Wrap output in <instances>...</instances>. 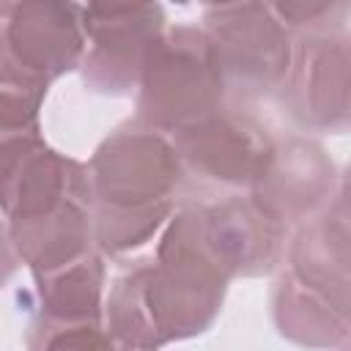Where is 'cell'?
<instances>
[{
  "instance_id": "obj_8",
  "label": "cell",
  "mask_w": 351,
  "mask_h": 351,
  "mask_svg": "<svg viewBox=\"0 0 351 351\" xmlns=\"http://www.w3.org/2000/svg\"><path fill=\"white\" fill-rule=\"evenodd\" d=\"M173 151L181 165V189L200 200H219L250 192L258 181L274 137L269 129L241 107H225L176 134Z\"/></svg>"
},
{
  "instance_id": "obj_3",
  "label": "cell",
  "mask_w": 351,
  "mask_h": 351,
  "mask_svg": "<svg viewBox=\"0 0 351 351\" xmlns=\"http://www.w3.org/2000/svg\"><path fill=\"white\" fill-rule=\"evenodd\" d=\"M85 167L101 255L143 247L173 217L184 178L170 137L126 121L96 145Z\"/></svg>"
},
{
  "instance_id": "obj_14",
  "label": "cell",
  "mask_w": 351,
  "mask_h": 351,
  "mask_svg": "<svg viewBox=\"0 0 351 351\" xmlns=\"http://www.w3.org/2000/svg\"><path fill=\"white\" fill-rule=\"evenodd\" d=\"M277 19L288 27L291 36L302 33H329L346 30L351 5L346 0H324V3H271Z\"/></svg>"
},
{
  "instance_id": "obj_12",
  "label": "cell",
  "mask_w": 351,
  "mask_h": 351,
  "mask_svg": "<svg viewBox=\"0 0 351 351\" xmlns=\"http://www.w3.org/2000/svg\"><path fill=\"white\" fill-rule=\"evenodd\" d=\"M195 208L197 230L228 277H263L282 263L288 228L263 214L250 195H233Z\"/></svg>"
},
{
  "instance_id": "obj_5",
  "label": "cell",
  "mask_w": 351,
  "mask_h": 351,
  "mask_svg": "<svg viewBox=\"0 0 351 351\" xmlns=\"http://www.w3.org/2000/svg\"><path fill=\"white\" fill-rule=\"evenodd\" d=\"M225 107V82L203 27H165L143 60L134 121L170 137Z\"/></svg>"
},
{
  "instance_id": "obj_2",
  "label": "cell",
  "mask_w": 351,
  "mask_h": 351,
  "mask_svg": "<svg viewBox=\"0 0 351 351\" xmlns=\"http://www.w3.org/2000/svg\"><path fill=\"white\" fill-rule=\"evenodd\" d=\"M0 211L33 280L99 250L88 167L49 148L41 129L0 134Z\"/></svg>"
},
{
  "instance_id": "obj_6",
  "label": "cell",
  "mask_w": 351,
  "mask_h": 351,
  "mask_svg": "<svg viewBox=\"0 0 351 351\" xmlns=\"http://www.w3.org/2000/svg\"><path fill=\"white\" fill-rule=\"evenodd\" d=\"M85 33L74 3H0V101L44 104L63 74L80 69Z\"/></svg>"
},
{
  "instance_id": "obj_15",
  "label": "cell",
  "mask_w": 351,
  "mask_h": 351,
  "mask_svg": "<svg viewBox=\"0 0 351 351\" xmlns=\"http://www.w3.org/2000/svg\"><path fill=\"white\" fill-rule=\"evenodd\" d=\"M30 351H132L121 346L104 324H88V326H71V329H58L41 337L27 340Z\"/></svg>"
},
{
  "instance_id": "obj_13",
  "label": "cell",
  "mask_w": 351,
  "mask_h": 351,
  "mask_svg": "<svg viewBox=\"0 0 351 351\" xmlns=\"http://www.w3.org/2000/svg\"><path fill=\"white\" fill-rule=\"evenodd\" d=\"M88 324H104V261L99 250L33 280L27 340Z\"/></svg>"
},
{
  "instance_id": "obj_11",
  "label": "cell",
  "mask_w": 351,
  "mask_h": 351,
  "mask_svg": "<svg viewBox=\"0 0 351 351\" xmlns=\"http://www.w3.org/2000/svg\"><path fill=\"white\" fill-rule=\"evenodd\" d=\"M332 156L310 137H274L271 154L247 192L250 200L282 228H299L321 214L340 189Z\"/></svg>"
},
{
  "instance_id": "obj_16",
  "label": "cell",
  "mask_w": 351,
  "mask_h": 351,
  "mask_svg": "<svg viewBox=\"0 0 351 351\" xmlns=\"http://www.w3.org/2000/svg\"><path fill=\"white\" fill-rule=\"evenodd\" d=\"M19 266V258L11 247V239H8V230H5V222H0V288L14 277Z\"/></svg>"
},
{
  "instance_id": "obj_4",
  "label": "cell",
  "mask_w": 351,
  "mask_h": 351,
  "mask_svg": "<svg viewBox=\"0 0 351 351\" xmlns=\"http://www.w3.org/2000/svg\"><path fill=\"white\" fill-rule=\"evenodd\" d=\"M348 239V200L343 181L332 203L296 228L285 269L271 288V318L285 340L315 351L346 346L351 329Z\"/></svg>"
},
{
  "instance_id": "obj_10",
  "label": "cell",
  "mask_w": 351,
  "mask_h": 351,
  "mask_svg": "<svg viewBox=\"0 0 351 351\" xmlns=\"http://www.w3.org/2000/svg\"><path fill=\"white\" fill-rule=\"evenodd\" d=\"M85 55L80 63L82 85L101 96H129L137 90L143 60L167 27L159 3L132 5H80Z\"/></svg>"
},
{
  "instance_id": "obj_1",
  "label": "cell",
  "mask_w": 351,
  "mask_h": 351,
  "mask_svg": "<svg viewBox=\"0 0 351 351\" xmlns=\"http://www.w3.org/2000/svg\"><path fill=\"white\" fill-rule=\"evenodd\" d=\"M228 271L200 239L195 208L186 203L156 244V252L129 261L104 299V329L132 351H159L197 337L217 321Z\"/></svg>"
},
{
  "instance_id": "obj_7",
  "label": "cell",
  "mask_w": 351,
  "mask_h": 351,
  "mask_svg": "<svg viewBox=\"0 0 351 351\" xmlns=\"http://www.w3.org/2000/svg\"><path fill=\"white\" fill-rule=\"evenodd\" d=\"M203 33L225 82L228 104L241 107L280 90L293 36L271 3H222L203 11Z\"/></svg>"
},
{
  "instance_id": "obj_9",
  "label": "cell",
  "mask_w": 351,
  "mask_h": 351,
  "mask_svg": "<svg viewBox=\"0 0 351 351\" xmlns=\"http://www.w3.org/2000/svg\"><path fill=\"white\" fill-rule=\"evenodd\" d=\"M348 30L293 36L288 74L280 85L282 107L304 132L343 134L351 123Z\"/></svg>"
}]
</instances>
